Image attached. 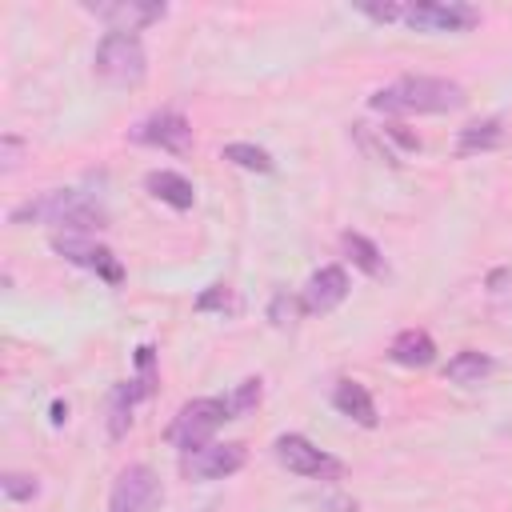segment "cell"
<instances>
[{"mask_svg":"<svg viewBox=\"0 0 512 512\" xmlns=\"http://www.w3.org/2000/svg\"><path fill=\"white\" fill-rule=\"evenodd\" d=\"M368 20L376 24H392V20H404V4H356Z\"/></svg>","mask_w":512,"mask_h":512,"instance_id":"cell-27","label":"cell"},{"mask_svg":"<svg viewBox=\"0 0 512 512\" xmlns=\"http://www.w3.org/2000/svg\"><path fill=\"white\" fill-rule=\"evenodd\" d=\"M196 312H236V296H232V288L228 284H212V288H204L200 296H196Z\"/></svg>","mask_w":512,"mask_h":512,"instance_id":"cell-21","label":"cell"},{"mask_svg":"<svg viewBox=\"0 0 512 512\" xmlns=\"http://www.w3.org/2000/svg\"><path fill=\"white\" fill-rule=\"evenodd\" d=\"M464 100H468L464 84L448 76H400L376 88L368 96V108L384 116H440V112L464 108Z\"/></svg>","mask_w":512,"mask_h":512,"instance_id":"cell-1","label":"cell"},{"mask_svg":"<svg viewBox=\"0 0 512 512\" xmlns=\"http://www.w3.org/2000/svg\"><path fill=\"white\" fill-rule=\"evenodd\" d=\"M160 500V480L148 464H128L120 468V476L112 480L108 492V512H152V504Z\"/></svg>","mask_w":512,"mask_h":512,"instance_id":"cell-7","label":"cell"},{"mask_svg":"<svg viewBox=\"0 0 512 512\" xmlns=\"http://www.w3.org/2000/svg\"><path fill=\"white\" fill-rule=\"evenodd\" d=\"M492 368H496V364H492V356H488V352L464 348V352H456V356L444 364V376H448L452 384H480Z\"/></svg>","mask_w":512,"mask_h":512,"instance_id":"cell-17","label":"cell"},{"mask_svg":"<svg viewBox=\"0 0 512 512\" xmlns=\"http://www.w3.org/2000/svg\"><path fill=\"white\" fill-rule=\"evenodd\" d=\"M272 452H276L280 468H288L292 476H308V480H336V476L344 472V464H340L336 456H328L324 448H316V444H312L308 436H300V432H284V436H276Z\"/></svg>","mask_w":512,"mask_h":512,"instance_id":"cell-5","label":"cell"},{"mask_svg":"<svg viewBox=\"0 0 512 512\" xmlns=\"http://www.w3.org/2000/svg\"><path fill=\"white\" fill-rule=\"evenodd\" d=\"M144 188H148L156 200H164L168 208H176V212H188V208L196 204V188H192L180 172H172V168H152V172L144 176Z\"/></svg>","mask_w":512,"mask_h":512,"instance_id":"cell-13","label":"cell"},{"mask_svg":"<svg viewBox=\"0 0 512 512\" xmlns=\"http://www.w3.org/2000/svg\"><path fill=\"white\" fill-rule=\"evenodd\" d=\"M256 404H260V380H256V376H248V380H240V384H236V392H232L228 408H232V416H240V412H248V408H256Z\"/></svg>","mask_w":512,"mask_h":512,"instance_id":"cell-25","label":"cell"},{"mask_svg":"<svg viewBox=\"0 0 512 512\" xmlns=\"http://www.w3.org/2000/svg\"><path fill=\"white\" fill-rule=\"evenodd\" d=\"M244 464H248V448L240 440H232V444H204L196 452H184V460H180L184 476H192V480H224V476L240 472Z\"/></svg>","mask_w":512,"mask_h":512,"instance_id":"cell-8","label":"cell"},{"mask_svg":"<svg viewBox=\"0 0 512 512\" xmlns=\"http://www.w3.org/2000/svg\"><path fill=\"white\" fill-rule=\"evenodd\" d=\"M52 248H56L64 260H72V264L96 272L104 284H120V280H124V264L116 260V252L104 248V244H96V240H88V236H52Z\"/></svg>","mask_w":512,"mask_h":512,"instance_id":"cell-9","label":"cell"},{"mask_svg":"<svg viewBox=\"0 0 512 512\" xmlns=\"http://www.w3.org/2000/svg\"><path fill=\"white\" fill-rule=\"evenodd\" d=\"M20 152H24V140H20V136H12V132H4V140H0V160H4V172H12V168L20 164Z\"/></svg>","mask_w":512,"mask_h":512,"instance_id":"cell-28","label":"cell"},{"mask_svg":"<svg viewBox=\"0 0 512 512\" xmlns=\"http://www.w3.org/2000/svg\"><path fill=\"white\" fill-rule=\"evenodd\" d=\"M340 244H344L348 260H352L364 276H384V256H380V248H376L368 236H360V232H344Z\"/></svg>","mask_w":512,"mask_h":512,"instance_id":"cell-19","label":"cell"},{"mask_svg":"<svg viewBox=\"0 0 512 512\" xmlns=\"http://www.w3.org/2000/svg\"><path fill=\"white\" fill-rule=\"evenodd\" d=\"M0 488H4L8 500H32V496L40 492L36 476H24V472H4V476H0Z\"/></svg>","mask_w":512,"mask_h":512,"instance_id":"cell-23","label":"cell"},{"mask_svg":"<svg viewBox=\"0 0 512 512\" xmlns=\"http://www.w3.org/2000/svg\"><path fill=\"white\" fill-rule=\"evenodd\" d=\"M136 400H144V392H140L136 380L112 388V400H108V436H112V440H120V436L132 428V404H136Z\"/></svg>","mask_w":512,"mask_h":512,"instance_id":"cell-18","label":"cell"},{"mask_svg":"<svg viewBox=\"0 0 512 512\" xmlns=\"http://www.w3.org/2000/svg\"><path fill=\"white\" fill-rule=\"evenodd\" d=\"M64 416H68V408L64 404H52V424H64Z\"/></svg>","mask_w":512,"mask_h":512,"instance_id":"cell-29","label":"cell"},{"mask_svg":"<svg viewBox=\"0 0 512 512\" xmlns=\"http://www.w3.org/2000/svg\"><path fill=\"white\" fill-rule=\"evenodd\" d=\"M132 140L136 144H152L160 152H188L192 148V128H188V120L180 112L164 108V112H152L148 120H140L132 128Z\"/></svg>","mask_w":512,"mask_h":512,"instance_id":"cell-11","label":"cell"},{"mask_svg":"<svg viewBox=\"0 0 512 512\" xmlns=\"http://www.w3.org/2000/svg\"><path fill=\"white\" fill-rule=\"evenodd\" d=\"M404 24L416 32H468L480 24V8L464 0H420L404 4Z\"/></svg>","mask_w":512,"mask_h":512,"instance_id":"cell-6","label":"cell"},{"mask_svg":"<svg viewBox=\"0 0 512 512\" xmlns=\"http://www.w3.org/2000/svg\"><path fill=\"white\" fill-rule=\"evenodd\" d=\"M224 420H232L228 400L196 396V400H188V404L172 416V424H168L164 436H168L172 448H180V452H196V448L212 444V436H216V428H220Z\"/></svg>","mask_w":512,"mask_h":512,"instance_id":"cell-4","label":"cell"},{"mask_svg":"<svg viewBox=\"0 0 512 512\" xmlns=\"http://www.w3.org/2000/svg\"><path fill=\"white\" fill-rule=\"evenodd\" d=\"M344 300H348V272H344L340 264L316 268V272L308 276V284H304V296H300L304 312H312V316H324V312L340 308Z\"/></svg>","mask_w":512,"mask_h":512,"instance_id":"cell-12","label":"cell"},{"mask_svg":"<svg viewBox=\"0 0 512 512\" xmlns=\"http://www.w3.org/2000/svg\"><path fill=\"white\" fill-rule=\"evenodd\" d=\"M24 220L64 228V236H92V232L108 228L104 204H96L92 196H84L76 188H52V192H40L36 200L12 208V224H24Z\"/></svg>","mask_w":512,"mask_h":512,"instance_id":"cell-2","label":"cell"},{"mask_svg":"<svg viewBox=\"0 0 512 512\" xmlns=\"http://www.w3.org/2000/svg\"><path fill=\"white\" fill-rule=\"evenodd\" d=\"M224 160H232L236 168H248V172H272L276 164H272V156L264 152V148H256V144H244V140H232V144H224V152H220Z\"/></svg>","mask_w":512,"mask_h":512,"instance_id":"cell-20","label":"cell"},{"mask_svg":"<svg viewBox=\"0 0 512 512\" xmlns=\"http://www.w3.org/2000/svg\"><path fill=\"white\" fill-rule=\"evenodd\" d=\"M484 288H488V300L496 308H508L512 304V268H492L488 280H484Z\"/></svg>","mask_w":512,"mask_h":512,"instance_id":"cell-22","label":"cell"},{"mask_svg":"<svg viewBox=\"0 0 512 512\" xmlns=\"http://www.w3.org/2000/svg\"><path fill=\"white\" fill-rule=\"evenodd\" d=\"M304 304H296L288 292H276L272 296V304H268V320L276 324V328H288V324H296V312H300Z\"/></svg>","mask_w":512,"mask_h":512,"instance_id":"cell-24","label":"cell"},{"mask_svg":"<svg viewBox=\"0 0 512 512\" xmlns=\"http://www.w3.org/2000/svg\"><path fill=\"white\" fill-rule=\"evenodd\" d=\"M500 144H504V124H500L496 116H488V120H472V124H464L460 136H456V156L492 152V148H500Z\"/></svg>","mask_w":512,"mask_h":512,"instance_id":"cell-16","label":"cell"},{"mask_svg":"<svg viewBox=\"0 0 512 512\" xmlns=\"http://www.w3.org/2000/svg\"><path fill=\"white\" fill-rule=\"evenodd\" d=\"M332 404H336L340 416H348V420H356L364 428H376V420H380L376 416V400L360 380H340L336 392H332Z\"/></svg>","mask_w":512,"mask_h":512,"instance_id":"cell-14","label":"cell"},{"mask_svg":"<svg viewBox=\"0 0 512 512\" xmlns=\"http://www.w3.org/2000/svg\"><path fill=\"white\" fill-rule=\"evenodd\" d=\"M96 20L108 24V32H140L156 20L168 16V4L160 0H108V4H88Z\"/></svg>","mask_w":512,"mask_h":512,"instance_id":"cell-10","label":"cell"},{"mask_svg":"<svg viewBox=\"0 0 512 512\" xmlns=\"http://www.w3.org/2000/svg\"><path fill=\"white\" fill-rule=\"evenodd\" d=\"M136 368H140V392L144 396H152L156 392V356H152V344H140L136 348Z\"/></svg>","mask_w":512,"mask_h":512,"instance_id":"cell-26","label":"cell"},{"mask_svg":"<svg viewBox=\"0 0 512 512\" xmlns=\"http://www.w3.org/2000/svg\"><path fill=\"white\" fill-rule=\"evenodd\" d=\"M92 68L112 88H136L148 76V52L136 32H104V40L96 44Z\"/></svg>","mask_w":512,"mask_h":512,"instance_id":"cell-3","label":"cell"},{"mask_svg":"<svg viewBox=\"0 0 512 512\" xmlns=\"http://www.w3.org/2000/svg\"><path fill=\"white\" fill-rule=\"evenodd\" d=\"M388 356H392L400 368H428V364L436 360V340H432L428 332H420V328H404V332H396Z\"/></svg>","mask_w":512,"mask_h":512,"instance_id":"cell-15","label":"cell"}]
</instances>
